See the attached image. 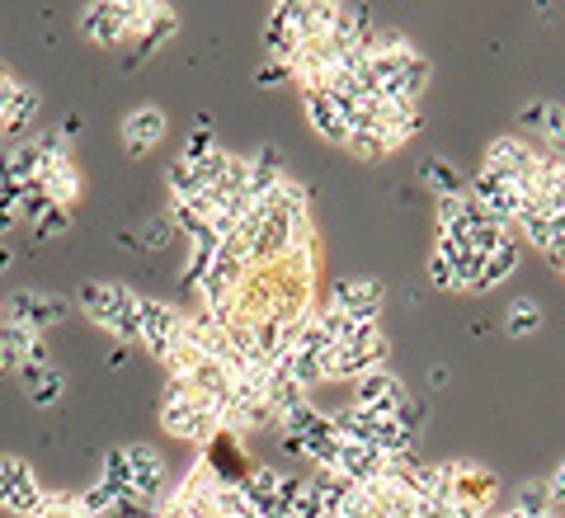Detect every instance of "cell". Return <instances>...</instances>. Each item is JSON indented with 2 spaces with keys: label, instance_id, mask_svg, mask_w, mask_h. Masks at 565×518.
<instances>
[{
  "label": "cell",
  "instance_id": "obj_5",
  "mask_svg": "<svg viewBox=\"0 0 565 518\" xmlns=\"http://www.w3.org/2000/svg\"><path fill=\"white\" fill-rule=\"evenodd\" d=\"M184 311L180 307H170V302H161V297H141L137 293V345H147L156 359L174 345V339L184 335Z\"/></svg>",
  "mask_w": 565,
  "mask_h": 518
},
{
  "label": "cell",
  "instance_id": "obj_23",
  "mask_svg": "<svg viewBox=\"0 0 565 518\" xmlns=\"http://www.w3.org/2000/svg\"><path fill=\"white\" fill-rule=\"evenodd\" d=\"M542 326H546V311H542V302H537V297L509 302V311H504V330H509V339H527V335H537Z\"/></svg>",
  "mask_w": 565,
  "mask_h": 518
},
{
  "label": "cell",
  "instance_id": "obj_37",
  "mask_svg": "<svg viewBox=\"0 0 565 518\" xmlns=\"http://www.w3.org/2000/svg\"><path fill=\"white\" fill-rule=\"evenodd\" d=\"M481 255H471V250H462V255L452 260V288H471L476 293V283H481Z\"/></svg>",
  "mask_w": 565,
  "mask_h": 518
},
{
  "label": "cell",
  "instance_id": "obj_51",
  "mask_svg": "<svg viewBox=\"0 0 565 518\" xmlns=\"http://www.w3.org/2000/svg\"><path fill=\"white\" fill-rule=\"evenodd\" d=\"M0 76H6V66H0Z\"/></svg>",
  "mask_w": 565,
  "mask_h": 518
},
{
  "label": "cell",
  "instance_id": "obj_12",
  "mask_svg": "<svg viewBox=\"0 0 565 518\" xmlns=\"http://www.w3.org/2000/svg\"><path fill=\"white\" fill-rule=\"evenodd\" d=\"M302 109H307V123H311L316 137L330 141V147H349V123L340 118V109H334V99L326 91L307 85V91H302Z\"/></svg>",
  "mask_w": 565,
  "mask_h": 518
},
{
  "label": "cell",
  "instance_id": "obj_44",
  "mask_svg": "<svg viewBox=\"0 0 565 518\" xmlns=\"http://www.w3.org/2000/svg\"><path fill=\"white\" fill-rule=\"evenodd\" d=\"M429 283H434V288H452V260L429 255Z\"/></svg>",
  "mask_w": 565,
  "mask_h": 518
},
{
  "label": "cell",
  "instance_id": "obj_22",
  "mask_svg": "<svg viewBox=\"0 0 565 518\" xmlns=\"http://www.w3.org/2000/svg\"><path fill=\"white\" fill-rule=\"evenodd\" d=\"M419 180L429 184V189L438 193V199H448V193H467L462 170H457L448 156H429V160H424V166H419Z\"/></svg>",
  "mask_w": 565,
  "mask_h": 518
},
{
  "label": "cell",
  "instance_id": "obj_28",
  "mask_svg": "<svg viewBox=\"0 0 565 518\" xmlns=\"http://www.w3.org/2000/svg\"><path fill=\"white\" fill-rule=\"evenodd\" d=\"M217 250H222V241L212 236V231H203V236H193V241H189L184 283H193V288H199V283L207 278V269H212V264H217Z\"/></svg>",
  "mask_w": 565,
  "mask_h": 518
},
{
  "label": "cell",
  "instance_id": "obj_15",
  "mask_svg": "<svg viewBox=\"0 0 565 518\" xmlns=\"http://www.w3.org/2000/svg\"><path fill=\"white\" fill-rule=\"evenodd\" d=\"M166 133H170V123L156 104H141V109L122 118V147H128V156H147Z\"/></svg>",
  "mask_w": 565,
  "mask_h": 518
},
{
  "label": "cell",
  "instance_id": "obj_21",
  "mask_svg": "<svg viewBox=\"0 0 565 518\" xmlns=\"http://www.w3.org/2000/svg\"><path fill=\"white\" fill-rule=\"evenodd\" d=\"M330 424H334V434H340V443H367V448H373L382 420L373 415V410L344 405V410H334V415H330Z\"/></svg>",
  "mask_w": 565,
  "mask_h": 518
},
{
  "label": "cell",
  "instance_id": "obj_20",
  "mask_svg": "<svg viewBox=\"0 0 565 518\" xmlns=\"http://www.w3.org/2000/svg\"><path fill=\"white\" fill-rule=\"evenodd\" d=\"M382 453L367 448V443H340V457H334V472H340L349 486H367V480L382 476Z\"/></svg>",
  "mask_w": 565,
  "mask_h": 518
},
{
  "label": "cell",
  "instance_id": "obj_47",
  "mask_svg": "<svg viewBox=\"0 0 565 518\" xmlns=\"http://www.w3.org/2000/svg\"><path fill=\"white\" fill-rule=\"evenodd\" d=\"M537 118H542V104H527V109L519 114V123H523L527 133H537Z\"/></svg>",
  "mask_w": 565,
  "mask_h": 518
},
{
  "label": "cell",
  "instance_id": "obj_34",
  "mask_svg": "<svg viewBox=\"0 0 565 518\" xmlns=\"http://www.w3.org/2000/svg\"><path fill=\"white\" fill-rule=\"evenodd\" d=\"M33 518H90L81 509V499L76 495H52V490H43V499H39V509H33Z\"/></svg>",
  "mask_w": 565,
  "mask_h": 518
},
{
  "label": "cell",
  "instance_id": "obj_6",
  "mask_svg": "<svg viewBox=\"0 0 565 518\" xmlns=\"http://www.w3.org/2000/svg\"><path fill=\"white\" fill-rule=\"evenodd\" d=\"M405 401H411V387H405L392 368H373V372H363V378L353 382V401L349 405L373 410L377 420H396Z\"/></svg>",
  "mask_w": 565,
  "mask_h": 518
},
{
  "label": "cell",
  "instance_id": "obj_32",
  "mask_svg": "<svg viewBox=\"0 0 565 518\" xmlns=\"http://www.w3.org/2000/svg\"><path fill=\"white\" fill-rule=\"evenodd\" d=\"M99 486H109L114 495H132V472H128V453H122V448L104 453V476H99Z\"/></svg>",
  "mask_w": 565,
  "mask_h": 518
},
{
  "label": "cell",
  "instance_id": "obj_11",
  "mask_svg": "<svg viewBox=\"0 0 565 518\" xmlns=\"http://www.w3.org/2000/svg\"><path fill=\"white\" fill-rule=\"evenodd\" d=\"M128 472H132V495H141V499H151L156 505V495H161V486H166V457H161V448H151V443H128Z\"/></svg>",
  "mask_w": 565,
  "mask_h": 518
},
{
  "label": "cell",
  "instance_id": "obj_10",
  "mask_svg": "<svg viewBox=\"0 0 565 518\" xmlns=\"http://www.w3.org/2000/svg\"><path fill=\"white\" fill-rule=\"evenodd\" d=\"M326 307L344 311V316H353V320H377L382 307H386V288H382V278H340V283L330 288Z\"/></svg>",
  "mask_w": 565,
  "mask_h": 518
},
{
  "label": "cell",
  "instance_id": "obj_3",
  "mask_svg": "<svg viewBox=\"0 0 565 518\" xmlns=\"http://www.w3.org/2000/svg\"><path fill=\"white\" fill-rule=\"evenodd\" d=\"M386 353H392V339H386V330L377 326V320H363V326L353 330V339H344V345L330 349L326 382H359L363 372L386 368Z\"/></svg>",
  "mask_w": 565,
  "mask_h": 518
},
{
  "label": "cell",
  "instance_id": "obj_24",
  "mask_svg": "<svg viewBox=\"0 0 565 518\" xmlns=\"http://www.w3.org/2000/svg\"><path fill=\"white\" fill-rule=\"evenodd\" d=\"M519 269V245L514 236H509L500 250H490L486 264H481V283H476V293H490V288H500V283Z\"/></svg>",
  "mask_w": 565,
  "mask_h": 518
},
{
  "label": "cell",
  "instance_id": "obj_1",
  "mask_svg": "<svg viewBox=\"0 0 565 518\" xmlns=\"http://www.w3.org/2000/svg\"><path fill=\"white\" fill-rule=\"evenodd\" d=\"M76 307L85 311V320L109 330L118 345H137V293L128 283H85Z\"/></svg>",
  "mask_w": 565,
  "mask_h": 518
},
{
  "label": "cell",
  "instance_id": "obj_26",
  "mask_svg": "<svg viewBox=\"0 0 565 518\" xmlns=\"http://www.w3.org/2000/svg\"><path fill=\"white\" fill-rule=\"evenodd\" d=\"M514 509H519L523 518H546V514L556 509V499H552V480H546V476L523 480L519 495H514Z\"/></svg>",
  "mask_w": 565,
  "mask_h": 518
},
{
  "label": "cell",
  "instance_id": "obj_30",
  "mask_svg": "<svg viewBox=\"0 0 565 518\" xmlns=\"http://www.w3.org/2000/svg\"><path fill=\"white\" fill-rule=\"evenodd\" d=\"M29 345L33 335L20 330V326H0V372H14L24 359H29Z\"/></svg>",
  "mask_w": 565,
  "mask_h": 518
},
{
  "label": "cell",
  "instance_id": "obj_13",
  "mask_svg": "<svg viewBox=\"0 0 565 518\" xmlns=\"http://www.w3.org/2000/svg\"><path fill=\"white\" fill-rule=\"evenodd\" d=\"M81 33H85L90 43H99V47L128 43V24H122V0H99V6H85Z\"/></svg>",
  "mask_w": 565,
  "mask_h": 518
},
{
  "label": "cell",
  "instance_id": "obj_49",
  "mask_svg": "<svg viewBox=\"0 0 565 518\" xmlns=\"http://www.w3.org/2000/svg\"><path fill=\"white\" fill-rule=\"evenodd\" d=\"M122 363H128V345H118V349L109 353V368H122Z\"/></svg>",
  "mask_w": 565,
  "mask_h": 518
},
{
  "label": "cell",
  "instance_id": "obj_46",
  "mask_svg": "<svg viewBox=\"0 0 565 518\" xmlns=\"http://www.w3.org/2000/svg\"><path fill=\"white\" fill-rule=\"evenodd\" d=\"M546 480H552V499H556V505L565 509V462H561V467H556L552 476H546Z\"/></svg>",
  "mask_w": 565,
  "mask_h": 518
},
{
  "label": "cell",
  "instance_id": "obj_17",
  "mask_svg": "<svg viewBox=\"0 0 565 518\" xmlns=\"http://www.w3.org/2000/svg\"><path fill=\"white\" fill-rule=\"evenodd\" d=\"M33 184H39L43 193H47V199H52V208H66L71 212V203H76L81 199V170L76 166H71V156H62V160H47V166L39 170V180H33Z\"/></svg>",
  "mask_w": 565,
  "mask_h": 518
},
{
  "label": "cell",
  "instance_id": "obj_25",
  "mask_svg": "<svg viewBox=\"0 0 565 518\" xmlns=\"http://www.w3.org/2000/svg\"><path fill=\"white\" fill-rule=\"evenodd\" d=\"M537 141L546 147V156H561V160H565V104H556V99H542Z\"/></svg>",
  "mask_w": 565,
  "mask_h": 518
},
{
  "label": "cell",
  "instance_id": "obj_14",
  "mask_svg": "<svg viewBox=\"0 0 565 518\" xmlns=\"http://www.w3.org/2000/svg\"><path fill=\"white\" fill-rule=\"evenodd\" d=\"M14 378H20V387L29 391L33 410H52L62 401V391H66V378H62L57 363H20L14 368Z\"/></svg>",
  "mask_w": 565,
  "mask_h": 518
},
{
  "label": "cell",
  "instance_id": "obj_35",
  "mask_svg": "<svg viewBox=\"0 0 565 518\" xmlns=\"http://www.w3.org/2000/svg\"><path fill=\"white\" fill-rule=\"evenodd\" d=\"M47 208H52V199H47V193H43L39 184L14 189V218H20V222H39Z\"/></svg>",
  "mask_w": 565,
  "mask_h": 518
},
{
  "label": "cell",
  "instance_id": "obj_7",
  "mask_svg": "<svg viewBox=\"0 0 565 518\" xmlns=\"http://www.w3.org/2000/svg\"><path fill=\"white\" fill-rule=\"evenodd\" d=\"M43 499V480L33 476L29 462L20 457H0V509L6 514H20V518H33V509H39Z\"/></svg>",
  "mask_w": 565,
  "mask_h": 518
},
{
  "label": "cell",
  "instance_id": "obj_33",
  "mask_svg": "<svg viewBox=\"0 0 565 518\" xmlns=\"http://www.w3.org/2000/svg\"><path fill=\"white\" fill-rule=\"evenodd\" d=\"M212 151H217V141H212V118L199 114V123H193V133H189V141H184V156H180V160L199 166V160H207Z\"/></svg>",
  "mask_w": 565,
  "mask_h": 518
},
{
  "label": "cell",
  "instance_id": "obj_29",
  "mask_svg": "<svg viewBox=\"0 0 565 518\" xmlns=\"http://www.w3.org/2000/svg\"><path fill=\"white\" fill-rule=\"evenodd\" d=\"M373 448H377L386 462H392V457H411V453H415V434H411V429H405L401 420H382Z\"/></svg>",
  "mask_w": 565,
  "mask_h": 518
},
{
  "label": "cell",
  "instance_id": "obj_43",
  "mask_svg": "<svg viewBox=\"0 0 565 518\" xmlns=\"http://www.w3.org/2000/svg\"><path fill=\"white\" fill-rule=\"evenodd\" d=\"M288 81H292V71L288 66H274V62H264L259 76H255V85H264V91H274V85H288Z\"/></svg>",
  "mask_w": 565,
  "mask_h": 518
},
{
  "label": "cell",
  "instance_id": "obj_39",
  "mask_svg": "<svg viewBox=\"0 0 565 518\" xmlns=\"http://www.w3.org/2000/svg\"><path fill=\"white\" fill-rule=\"evenodd\" d=\"M71 231V212L66 208H47L39 222H33V236L39 241H52V236H66Z\"/></svg>",
  "mask_w": 565,
  "mask_h": 518
},
{
  "label": "cell",
  "instance_id": "obj_19",
  "mask_svg": "<svg viewBox=\"0 0 565 518\" xmlns=\"http://www.w3.org/2000/svg\"><path fill=\"white\" fill-rule=\"evenodd\" d=\"M282 180H288V170H282L278 147H259V151L250 156V184H245V199H250V203H264L269 193L282 189Z\"/></svg>",
  "mask_w": 565,
  "mask_h": 518
},
{
  "label": "cell",
  "instance_id": "obj_31",
  "mask_svg": "<svg viewBox=\"0 0 565 518\" xmlns=\"http://www.w3.org/2000/svg\"><path fill=\"white\" fill-rule=\"evenodd\" d=\"M166 184H170V199L174 203H189V199H199V193H203L199 166H189V160H174V170L166 175Z\"/></svg>",
  "mask_w": 565,
  "mask_h": 518
},
{
  "label": "cell",
  "instance_id": "obj_27",
  "mask_svg": "<svg viewBox=\"0 0 565 518\" xmlns=\"http://www.w3.org/2000/svg\"><path fill=\"white\" fill-rule=\"evenodd\" d=\"M174 33H180V14H174V10L166 6V10H161V14H156V20H151V29L141 33V43H137V57L128 62V71H132V66H141V62H147L156 47H161V43H170V39H174Z\"/></svg>",
  "mask_w": 565,
  "mask_h": 518
},
{
  "label": "cell",
  "instance_id": "obj_18",
  "mask_svg": "<svg viewBox=\"0 0 565 518\" xmlns=\"http://www.w3.org/2000/svg\"><path fill=\"white\" fill-rule=\"evenodd\" d=\"M297 47H302V39H297V29L288 20V0H282V6L269 10V24H264V52H269L274 66H292Z\"/></svg>",
  "mask_w": 565,
  "mask_h": 518
},
{
  "label": "cell",
  "instance_id": "obj_4",
  "mask_svg": "<svg viewBox=\"0 0 565 518\" xmlns=\"http://www.w3.org/2000/svg\"><path fill=\"white\" fill-rule=\"evenodd\" d=\"M494 499H500V480H494V472L476 467V462H452L448 505H452L457 518H486V514H494Z\"/></svg>",
  "mask_w": 565,
  "mask_h": 518
},
{
  "label": "cell",
  "instance_id": "obj_41",
  "mask_svg": "<svg viewBox=\"0 0 565 518\" xmlns=\"http://www.w3.org/2000/svg\"><path fill=\"white\" fill-rule=\"evenodd\" d=\"M114 518H161L156 514L151 499H141V495H118L114 499Z\"/></svg>",
  "mask_w": 565,
  "mask_h": 518
},
{
  "label": "cell",
  "instance_id": "obj_2",
  "mask_svg": "<svg viewBox=\"0 0 565 518\" xmlns=\"http://www.w3.org/2000/svg\"><path fill=\"white\" fill-rule=\"evenodd\" d=\"M161 424H166V434L212 443V438L222 434V405L193 397V391L180 378H170L166 382V397H161Z\"/></svg>",
  "mask_w": 565,
  "mask_h": 518
},
{
  "label": "cell",
  "instance_id": "obj_8",
  "mask_svg": "<svg viewBox=\"0 0 565 518\" xmlns=\"http://www.w3.org/2000/svg\"><path fill=\"white\" fill-rule=\"evenodd\" d=\"M6 311H10V326H20L29 335H43L52 330L57 320L66 316V302L57 293H43V288H24V293H14L6 302Z\"/></svg>",
  "mask_w": 565,
  "mask_h": 518
},
{
  "label": "cell",
  "instance_id": "obj_9",
  "mask_svg": "<svg viewBox=\"0 0 565 518\" xmlns=\"http://www.w3.org/2000/svg\"><path fill=\"white\" fill-rule=\"evenodd\" d=\"M39 109H43L39 91L20 85L6 71V76H0V137H24L33 128V118H39Z\"/></svg>",
  "mask_w": 565,
  "mask_h": 518
},
{
  "label": "cell",
  "instance_id": "obj_40",
  "mask_svg": "<svg viewBox=\"0 0 565 518\" xmlns=\"http://www.w3.org/2000/svg\"><path fill=\"white\" fill-rule=\"evenodd\" d=\"M81 499V509L85 514H90V518H104V514H114V490L109 486H90V490H85V495H76Z\"/></svg>",
  "mask_w": 565,
  "mask_h": 518
},
{
  "label": "cell",
  "instance_id": "obj_45",
  "mask_svg": "<svg viewBox=\"0 0 565 518\" xmlns=\"http://www.w3.org/2000/svg\"><path fill=\"white\" fill-rule=\"evenodd\" d=\"M411 518H452V505H438V499H415Z\"/></svg>",
  "mask_w": 565,
  "mask_h": 518
},
{
  "label": "cell",
  "instance_id": "obj_36",
  "mask_svg": "<svg viewBox=\"0 0 565 518\" xmlns=\"http://www.w3.org/2000/svg\"><path fill=\"white\" fill-rule=\"evenodd\" d=\"M316 420H321V410H316L311 401H302L297 410H288V415H278V434H292V438H302V434H307V429H311Z\"/></svg>",
  "mask_w": 565,
  "mask_h": 518
},
{
  "label": "cell",
  "instance_id": "obj_16",
  "mask_svg": "<svg viewBox=\"0 0 565 518\" xmlns=\"http://www.w3.org/2000/svg\"><path fill=\"white\" fill-rule=\"evenodd\" d=\"M39 170H43V156L33 147V137H20L0 151V189H24L39 180Z\"/></svg>",
  "mask_w": 565,
  "mask_h": 518
},
{
  "label": "cell",
  "instance_id": "obj_50",
  "mask_svg": "<svg viewBox=\"0 0 565 518\" xmlns=\"http://www.w3.org/2000/svg\"><path fill=\"white\" fill-rule=\"evenodd\" d=\"M0 269H10V250H0Z\"/></svg>",
  "mask_w": 565,
  "mask_h": 518
},
{
  "label": "cell",
  "instance_id": "obj_42",
  "mask_svg": "<svg viewBox=\"0 0 565 518\" xmlns=\"http://www.w3.org/2000/svg\"><path fill=\"white\" fill-rule=\"evenodd\" d=\"M166 236H174V226H170V218H156L147 231H141V236H137V245H147V250H161V241Z\"/></svg>",
  "mask_w": 565,
  "mask_h": 518
},
{
  "label": "cell",
  "instance_id": "obj_38",
  "mask_svg": "<svg viewBox=\"0 0 565 518\" xmlns=\"http://www.w3.org/2000/svg\"><path fill=\"white\" fill-rule=\"evenodd\" d=\"M344 151H349V156H359V160H382V156L392 151V147H386V141H382V133H353Z\"/></svg>",
  "mask_w": 565,
  "mask_h": 518
},
{
  "label": "cell",
  "instance_id": "obj_48",
  "mask_svg": "<svg viewBox=\"0 0 565 518\" xmlns=\"http://www.w3.org/2000/svg\"><path fill=\"white\" fill-rule=\"evenodd\" d=\"M14 222H20V218H14V208H10L6 199H0V236H6V231H10Z\"/></svg>",
  "mask_w": 565,
  "mask_h": 518
}]
</instances>
